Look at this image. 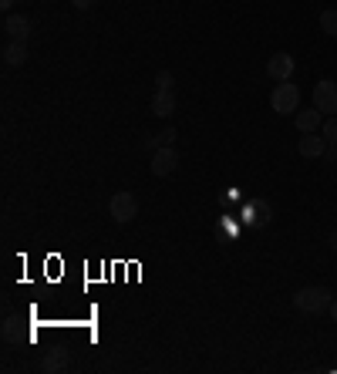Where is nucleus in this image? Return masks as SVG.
Listing matches in <instances>:
<instances>
[{
	"label": "nucleus",
	"instance_id": "obj_1",
	"mask_svg": "<svg viewBox=\"0 0 337 374\" xmlns=\"http://www.w3.org/2000/svg\"><path fill=\"white\" fill-rule=\"evenodd\" d=\"M331 300H334V294L324 290V287H304V290L294 294V307L300 314H324L331 307Z\"/></svg>",
	"mask_w": 337,
	"mask_h": 374
},
{
	"label": "nucleus",
	"instance_id": "obj_19",
	"mask_svg": "<svg viewBox=\"0 0 337 374\" xmlns=\"http://www.w3.org/2000/svg\"><path fill=\"white\" fill-rule=\"evenodd\" d=\"M71 4H75V11H91L95 0H71Z\"/></svg>",
	"mask_w": 337,
	"mask_h": 374
},
{
	"label": "nucleus",
	"instance_id": "obj_22",
	"mask_svg": "<svg viewBox=\"0 0 337 374\" xmlns=\"http://www.w3.org/2000/svg\"><path fill=\"white\" fill-rule=\"evenodd\" d=\"M331 243H334V257H337V236H334V240H331Z\"/></svg>",
	"mask_w": 337,
	"mask_h": 374
},
{
	"label": "nucleus",
	"instance_id": "obj_6",
	"mask_svg": "<svg viewBox=\"0 0 337 374\" xmlns=\"http://www.w3.org/2000/svg\"><path fill=\"white\" fill-rule=\"evenodd\" d=\"M297 152L304 155V159H311V162H321L324 152H327V139L324 135H317V132H307V135H300Z\"/></svg>",
	"mask_w": 337,
	"mask_h": 374
},
{
	"label": "nucleus",
	"instance_id": "obj_13",
	"mask_svg": "<svg viewBox=\"0 0 337 374\" xmlns=\"http://www.w3.org/2000/svg\"><path fill=\"white\" fill-rule=\"evenodd\" d=\"M68 358H71V354H68V348H54V351H48V354H44L41 368H44V371H65Z\"/></svg>",
	"mask_w": 337,
	"mask_h": 374
},
{
	"label": "nucleus",
	"instance_id": "obj_14",
	"mask_svg": "<svg viewBox=\"0 0 337 374\" xmlns=\"http://www.w3.org/2000/svg\"><path fill=\"white\" fill-rule=\"evenodd\" d=\"M321 31L331 34V38H337V7H327V11L321 14Z\"/></svg>",
	"mask_w": 337,
	"mask_h": 374
},
{
	"label": "nucleus",
	"instance_id": "obj_21",
	"mask_svg": "<svg viewBox=\"0 0 337 374\" xmlns=\"http://www.w3.org/2000/svg\"><path fill=\"white\" fill-rule=\"evenodd\" d=\"M0 7H4V11H11V7H14V0H0Z\"/></svg>",
	"mask_w": 337,
	"mask_h": 374
},
{
	"label": "nucleus",
	"instance_id": "obj_17",
	"mask_svg": "<svg viewBox=\"0 0 337 374\" xmlns=\"http://www.w3.org/2000/svg\"><path fill=\"white\" fill-rule=\"evenodd\" d=\"M156 85H159V88H168V91H176V78L168 75V71H159V75H156Z\"/></svg>",
	"mask_w": 337,
	"mask_h": 374
},
{
	"label": "nucleus",
	"instance_id": "obj_15",
	"mask_svg": "<svg viewBox=\"0 0 337 374\" xmlns=\"http://www.w3.org/2000/svg\"><path fill=\"white\" fill-rule=\"evenodd\" d=\"M321 135L327 139V145H337V115H327L321 125Z\"/></svg>",
	"mask_w": 337,
	"mask_h": 374
},
{
	"label": "nucleus",
	"instance_id": "obj_9",
	"mask_svg": "<svg viewBox=\"0 0 337 374\" xmlns=\"http://www.w3.org/2000/svg\"><path fill=\"white\" fill-rule=\"evenodd\" d=\"M4 31H7L11 41H24L27 44V38H31V21H27L24 14H11V17L4 21Z\"/></svg>",
	"mask_w": 337,
	"mask_h": 374
},
{
	"label": "nucleus",
	"instance_id": "obj_11",
	"mask_svg": "<svg viewBox=\"0 0 337 374\" xmlns=\"http://www.w3.org/2000/svg\"><path fill=\"white\" fill-rule=\"evenodd\" d=\"M152 112H156L159 118H168V115H172V112H176V91L159 88L156 95H152Z\"/></svg>",
	"mask_w": 337,
	"mask_h": 374
},
{
	"label": "nucleus",
	"instance_id": "obj_10",
	"mask_svg": "<svg viewBox=\"0 0 337 374\" xmlns=\"http://www.w3.org/2000/svg\"><path fill=\"white\" fill-rule=\"evenodd\" d=\"M294 125H297L300 135H307V132H317L321 125H324V115H321L317 108H304V112L294 115Z\"/></svg>",
	"mask_w": 337,
	"mask_h": 374
},
{
	"label": "nucleus",
	"instance_id": "obj_20",
	"mask_svg": "<svg viewBox=\"0 0 337 374\" xmlns=\"http://www.w3.org/2000/svg\"><path fill=\"white\" fill-rule=\"evenodd\" d=\"M327 314H331V321H334V324H337V297H334V300H331V307H327Z\"/></svg>",
	"mask_w": 337,
	"mask_h": 374
},
{
	"label": "nucleus",
	"instance_id": "obj_16",
	"mask_svg": "<svg viewBox=\"0 0 337 374\" xmlns=\"http://www.w3.org/2000/svg\"><path fill=\"white\" fill-rule=\"evenodd\" d=\"M176 135H179L176 129H162L156 135V149H159V145H176Z\"/></svg>",
	"mask_w": 337,
	"mask_h": 374
},
{
	"label": "nucleus",
	"instance_id": "obj_2",
	"mask_svg": "<svg viewBox=\"0 0 337 374\" xmlns=\"http://www.w3.org/2000/svg\"><path fill=\"white\" fill-rule=\"evenodd\" d=\"M270 108L277 115H290L300 108V88L290 81H277V88L270 91Z\"/></svg>",
	"mask_w": 337,
	"mask_h": 374
},
{
	"label": "nucleus",
	"instance_id": "obj_8",
	"mask_svg": "<svg viewBox=\"0 0 337 374\" xmlns=\"http://www.w3.org/2000/svg\"><path fill=\"white\" fill-rule=\"evenodd\" d=\"M0 334H4V341H7V344H21V341H31V337H34L24 327V321H21V317H14V314H7V317H4V324H0Z\"/></svg>",
	"mask_w": 337,
	"mask_h": 374
},
{
	"label": "nucleus",
	"instance_id": "obj_3",
	"mask_svg": "<svg viewBox=\"0 0 337 374\" xmlns=\"http://www.w3.org/2000/svg\"><path fill=\"white\" fill-rule=\"evenodd\" d=\"M108 216H112L118 226H129V223L139 216V199L132 193H115L112 203H108Z\"/></svg>",
	"mask_w": 337,
	"mask_h": 374
},
{
	"label": "nucleus",
	"instance_id": "obj_18",
	"mask_svg": "<svg viewBox=\"0 0 337 374\" xmlns=\"http://www.w3.org/2000/svg\"><path fill=\"white\" fill-rule=\"evenodd\" d=\"M324 162H331V166H334V162H337V145H327V152H324Z\"/></svg>",
	"mask_w": 337,
	"mask_h": 374
},
{
	"label": "nucleus",
	"instance_id": "obj_4",
	"mask_svg": "<svg viewBox=\"0 0 337 374\" xmlns=\"http://www.w3.org/2000/svg\"><path fill=\"white\" fill-rule=\"evenodd\" d=\"M314 108L321 115H337V81L334 78H321L317 88H314Z\"/></svg>",
	"mask_w": 337,
	"mask_h": 374
},
{
	"label": "nucleus",
	"instance_id": "obj_12",
	"mask_svg": "<svg viewBox=\"0 0 337 374\" xmlns=\"http://www.w3.org/2000/svg\"><path fill=\"white\" fill-rule=\"evenodd\" d=\"M27 61V44L24 41H11L7 48H4V65L7 68H21Z\"/></svg>",
	"mask_w": 337,
	"mask_h": 374
},
{
	"label": "nucleus",
	"instance_id": "obj_5",
	"mask_svg": "<svg viewBox=\"0 0 337 374\" xmlns=\"http://www.w3.org/2000/svg\"><path fill=\"white\" fill-rule=\"evenodd\" d=\"M152 176H172L176 166H179V152H176V145H159L156 152H152Z\"/></svg>",
	"mask_w": 337,
	"mask_h": 374
},
{
	"label": "nucleus",
	"instance_id": "obj_7",
	"mask_svg": "<svg viewBox=\"0 0 337 374\" xmlns=\"http://www.w3.org/2000/svg\"><path fill=\"white\" fill-rule=\"evenodd\" d=\"M294 58L287 51H280V54H273L270 61H267V78L270 81H290V75H294Z\"/></svg>",
	"mask_w": 337,
	"mask_h": 374
}]
</instances>
